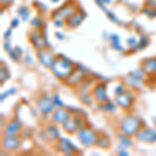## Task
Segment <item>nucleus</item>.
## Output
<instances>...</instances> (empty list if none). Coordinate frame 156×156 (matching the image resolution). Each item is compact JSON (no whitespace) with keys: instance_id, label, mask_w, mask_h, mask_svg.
Returning <instances> with one entry per match:
<instances>
[{"instance_id":"2eb2a0df","label":"nucleus","mask_w":156,"mask_h":156,"mask_svg":"<svg viewBox=\"0 0 156 156\" xmlns=\"http://www.w3.org/2000/svg\"><path fill=\"white\" fill-rule=\"evenodd\" d=\"M29 41L37 50L45 49V48H47V46H48L47 40L43 37V34L39 31V30H34V31H32L31 34H30Z\"/></svg>"},{"instance_id":"1a4fd4ad","label":"nucleus","mask_w":156,"mask_h":156,"mask_svg":"<svg viewBox=\"0 0 156 156\" xmlns=\"http://www.w3.org/2000/svg\"><path fill=\"white\" fill-rule=\"evenodd\" d=\"M77 12V9L74 4H65L62 7L57 9L53 12V18L54 19H69Z\"/></svg>"},{"instance_id":"412c9836","label":"nucleus","mask_w":156,"mask_h":156,"mask_svg":"<svg viewBox=\"0 0 156 156\" xmlns=\"http://www.w3.org/2000/svg\"><path fill=\"white\" fill-rule=\"evenodd\" d=\"M118 140H119V149L123 150V149H127V148H130L133 145L131 138H130L129 135H126L124 133H120V134L117 135Z\"/></svg>"},{"instance_id":"5701e85b","label":"nucleus","mask_w":156,"mask_h":156,"mask_svg":"<svg viewBox=\"0 0 156 156\" xmlns=\"http://www.w3.org/2000/svg\"><path fill=\"white\" fill-rule=\"evenodd\" d=\"M109 40H110V44H112V48L115 50H118V51H123L124 50V47L121 44V37L118 36V34H110L109 36Z\"/></svg>"},{"instance_id":"f3484780","label":"nucleus","mask_w":156,"mask_h":156,"mask_svg":"<svg viewBox=\"0 0 156 156\" xmlns=\"http://www.w3.org/2000/svg\"><path fill=\"white\" fill-rule=\"evenodd\" d=\"M71 115L69 110L64 107H57L52 112V121L54 124H62Z\"/></svg>"},{"instance_id":"79ce46f5","label":"nucleus","mask_w":156,"mask_h":156,"mask_svg":"<svg viewBox=\"0 0 156 156\" xmlns=\"http://www.w3.org/2000/svg\"><path fill=\"white\" fill-rule=\"evenodd\" d=\"M12 1H14V0H1V3L3 4V5H9Z\"/></svg>"},{"instance_id":"9d476101","label":"nucleus","mask_w":156,"mask_h":156,"mask_svg":"<svg viewBox=\"0 0 156 156\" xmlns=\"http://www.w3.org/2000/svg\"><path fill=\"white\" fill-rule=\"evenodd\" d=\"M93 98L98 102V103H105L109 101V98L106 93V85L103 82H99L94 87L93 89Z\"/></svg>"},{"instance_id":"a18cd8bd","label":"nucleus","mask_w":156,"mask_h":156,"mask_svg":"<svg viewBox=\"0 0 156 156\" xmlns=\"http://www.w3.org/2000/svg\"><path fill=\"white\" fill-rule=\"evenodd\" d=\"M51 2H54V3H58L59 0H51Z\"/></svg>"},{"instance_id":"b1692460","label":"nucleus","mask_w":156,"mask_h":156,"mask_svg":"<svg viewBox=\"0 0 156 156\" xmlns=\"http://www.w3.org/2000/svg\"><path fill=\"white\" fill-rule=\"evenodd\" d=\"M110 145V140L108 138L106 135H101V136H98V140L96 142V146L99 148H103V149H107Z\"/></svg>"},{"instance_id":"6e6552de","label":"nucleus","mask_w":156,"mask_h":156,"mask_svg":"<svg viewBox=\"0 0 156 156\" xmlns=\"http://www.w3.org/2000/svg\"><path fill=\"white\" fill-rule=\"evenodd\" d=\"M115 101L117 103L118 106H120L123 109H128L131 106L133 102V95L131 92H128V90H123L122 93L115 95Z\"/></svg>"},{"instance_id":"f704fd0d","label":"nucleus","mask_w":156,"mask_h":156,"mask_svg":"<svg viewBox=\"0 0 156 156\" xmlns=\"http://www.w3.org/2000/svg\"><path fill=\"white\" fill-rule=\"evenodd\" d=\"M53 24H54V26L55 27H62L64 26V20L62 19H54V21H53Z\"/></svg>"},{"instance_id":"ea45409f","label":"nucleus","mask_w":156,"mask_h":156,"mask_svg":"<svg viewBox=\"0 0 156 156\" xmlns=\"http://www.w3.org/2000/svg\"><path fill=\"white\" fill-rule=\"evenodd\" d=\"M124 89V87H123V84H118L117 87H115V95H118V94H120V93H122L123 90Z\"/></svg>"},{"instance_id":"72a5a7b5","label":"nucleus","mask_w":156,"mask_h":156,"mask_svg":"<svg viewBox=\"0 0 156 156\" xmlns=\"http://www.w3.org/2000/svg\"><path fill=\"white\" fill-rule=\"evenodd\" d=\"M126 42H127L128 46H129V48H131V47H133L134 45L137 44V40H136V37H130Z\"/></svg>"},{"instance_id":"6ab92c4d","label":"nucleus","mask_w":156,"mask_h":156,"mask_svg":"<svg viewBox=\"0 0 156 156\" xmlns=\"http://www.w3.org/2000/svg\"><path fill=\"white\" fill-rule=\"evenodd\" d=\"M85 18V14L84 12H76L73 16L70 17L69 19H68V26L72 27V28H75V27L79 26L80 24H81V22L83 21Z\"/></svg>"},{"instance_id":"4be33fe9","label":"nucleus","mask_w":156,"mask_h":156,"mask_svg":"<svg viewBox=\"0 0 156 156\" xmlns=\"http://www.w3.org/2000/svg\"><path fill=\"white\" fill-rule=\"evenodd\" d=\"M9 58H11L12 62H19V59L21 58V56L23 55V49L20 46H15L11 51L9 52Z\"/></svg>"},{"instance_id":"c03bdc74","label":"nucleus","mask_w":156,"mask_h":156,"mask_svg":"<svg viewBox=\"0 0 156 156\" xmlns=\"http://www.w3.org/2000/svg\"><path fill=\"white\" fill-rule=\"evenodd\" d=\"M101 2H103L104 4H108V3H110L112 2V0H100Z\"/></svg>"},{"instance_id":"2f4dec72","label":"nucleus","mask_w":156,"mask_h":156,"mask_svg":"<svg viewBox=\"0 0 156 156\" xmlns=\"http://www.w3.org/2000/svg\"><path fill=\"white\" fill-rule=\"evenodd\" d=\"M148 43H149V40H148V37L144 36V34H142V36L140 37V39H138V44H140V46L142 47V49H144L145 47H147Z\"/></svg>"},{"instance_id":"7ed1b4c3","label":"nucleus","mask_w":156,"mask_h":156,"mask_svg":"<svg viewBox=\"0 0 156 156\" xmlns=\"http://www.w3.org/2000/svg\"><path fill=\"white\" fill-rule=\"evenodd\" d=\"M77 138L79 143L83 147H92L96 145L98 140V134L94 129H90L87 127H81L76 132Z\"/></svg>"},{"instance_id":"a19ab883","label":"nucleus","mask_w":156,"mask_h":156,"mask_svg":"<svg viewBox=\"0 0 156 156\" xmlns=\"http://www.w3.org/2000/svg\"><path fill=\"white\" fill-rule=\"evenodd\" d=\"M118 154H119V155H122V156H127V155H129V153H128L127 151H125V149H123V150H120Z\"/></svg>"},{"instance_id":"9b49d317","label":"nucleus","mask_w":156,"mask_h":156,"mask_svg":"<svg viewBox=\"0 0 156 156\" xmlns=\"http://www.w3.org/2000/svg\"><path fill=\"white\" fill-rule=\"evenodd\" d=\"M37 58H39L40 62H41L43 66L48 68V69H51L52 65H53V62L55 60V56L50 50L46 48L39 49L37 51Z\"/></svg>"},{"instance_id":"a211bd4d","label":"nucleus","mask_w":156,"mask_h":156,"mask_svg":"<svg viewBox=\"0 0 156 156\" xmlns=\"http://www.w3.org/2000/svg\"><path fill=\"white\" fill-rule=\"evenodd\" d=\"M22 129V123L20 120H12L6 125L3 130L4 136H12V135H17L20 130Z\"/></svg>"},{"instance_id":"7c9ffc66","label":"nucleus","mask_w":156,"mask_h":156,"mask_svg":"<svg viewBox=\"0 0 156 156\" xmlns=\"http://www.w3.org/2000/svg\"><path fill=\"white\" fill-rule=\"evenodd\" d=\"M52 99H53V102H54V105L56 107H64L65 106V103L62 101V99H60V97L58 96L57 94L53 95V97H52Z\"/></svg>"},{"instance_id":"4468645a","label":"nucleus","mask_w":156,"mask_h":156,"mask_svg":"<svg viewBox=\"0 0 156 156\" xmlns=\"http://www.w3.org/2000/svg\"><path fill=\"white\" fill-rule=\"evenodd\" d=\"M145 71L144 70H138V71H132L126 76V82L130 87H138L144 82Z\"/></svg>"},{"instance_id":"cd10ccee","label":"nucleus","mask_w":156,"mask_h":156,"mask_svg":"<svg viewBox=\"0 0 156 156\" xmlns=\"http://www.w3.org/2000/svg\"><path fill=\"white\" fill-rule=\"evenodd\" d=\"M80 100L82 103H84L85 105H92L93 104V98L90 97V94L87 93H83V94L80 96Z\"/></svg>"},{"instance_id":"e433bc0d","label":"nucleus","mask_w":156,"mask_h":156,"mask_svg":"<svg viewBox=\"0 0 156 156\" xmlns=\"http://www.w3.org/2000/svg\"><path fill=\"white\" fill-rule=\"evenodd\" d=\"M12 27H9V28H7L6 31L4 32V34H3L4 39H5V40H9V37H12Z\"/></svg>"},{"instance_id":"423d86ee","label":"nucleus","mask_w":156,"mask_h":156,"mask_svg":"<svg viewBox=\"0 0 156 156\" xmlns=\"http://www.w3.org/2000/svg\"><path fill=\"white\" fill-rule=\"evenodd\" d=\"M137 140L145 144H153L156 143V129H152V128H143L140 129L136 134Z\"/></svg>"},{"instance_id":"dca6fc26","label":"nucleus","mask_w":156,"mask_h":156,"mask_svg":"<svg viewBox=\"0 0 156 156\" xmlns=\"http://www.w3.org/2000/svg\"><path fill=\"white\" fill-rule=\"evenodd\" d=\"M20 145H21V140L17 135L4 136L2 140V146L7 151H16L17 149H19Z\"/></svg>"},{"instance_id":"c756f323","label":"nucleus","mask_w":156,"mask_h":156,"mask_svg":"<svg viewBox=\"0 0 156 156\" xmlns=\"http://www.w3.org/2000/svg\"><path fill=\"white\" fill-rule=\"evenodd\" d=\"M30 25H31L34 28L37 29L43 25V20L41 18H39V17H36V18H34L30 21Z\"/></svg>"},{"instance_id":"473e14b6","label":"nucleus","mask_w":156,"mask_h":156,"mask_svg":"<svg viewBox=\"0 0 156 156\" xmlns=\"http://www.w3.org/2000/svg\"><path fill=\"white\" fill-rule=\"evenodd\" d=\"M143 12H144L145 15H147L148 17H150V18H155L156 17V9H143Z\"/></svg>"},{"instance_id":"20e7f679","label":"nucleus","mask_w":156,"mask_h":156,"mask_svg":"<svg viewBox=\"0 0 156 156\" xmlns=\"http://www.w3.org/2000/svg\"><path fill=\"white\" fill-rule=\"evenodd\" d=\"M62 127L65 132L69 133V134H73V133H76L80 128L83 126H82L79 117L71 115L64 123H62Z\"/></svg>"},{"instance_id":"f03ea898","label":"nucleus","mask_w":156,"mask_h":156,"mask_svg":"<svg viewBox=\"0 0 156 156\" xmlns=\"http://www.w3.org/2000/svg\"><path fill=\"white\" fill-rule=\"evenodd\" d=\"M142 121L134 115H126L120 122V130L122 133L133 136L140 131Z\"/></svg>"},{"instance_id":"a878e982","label":"nucleus","mask_w":156,"mask_h":156,"mask_svg":"<svg viewBox=\"0 0 156 156\" xmlns=\"http://www.w3.org/2000/svg\"><path fill=\"white\" fill-rule=\"evenodd\" d=\"M18 15L20 17H21V20L22 21H26L27 19L29 18V9L27 6L25 5H21L18 9Z\"/></svg>"},{"instance_id":"393cba45","label":"nucleus","mask_w":156,"mask_h":156,"mask_svg":"<svg viewBox=\"0 0 156 156\" xmlns=\"http://www.w3.org/2000/svg\"><path fill=\"white\" fill-rule=\"evenodd\" d=\"M99 107L101 108V109L105 110V112H115V109H117V105H115L114 102L110 101V100L105 103H100Z\"/></svg>"},{"instance_id":"ddd939ff","label":"nucleus","mask_w":156,"mask_h":156,"mask_svg":"<svg viewBox=\"0 0 156 156\" xmlns=\"http://www.w3.org/2000/svg\"><path fill=\"white\" fill-rule=\"evenodd\" d=\"M40 136L44 142H54V140H57L59 138V131L57 129V127L54 126V125H48L41 132Z\"/></svg>"},{"instance_id":"bb28decb","label":"nucleus","mask_w":156,"mask_h":156,"mask_svg":"<svg viewBox=\"0 0 156 156\" xmlns=\"http://www.w3.org/2000/svg\"><path fill=\"white\" fill-rule=\"evenodd\" d=\"M9 78V73L3 66H1L0 69V80H1V84H3V82H5L7 79Z\"/></svg>"},{"instance_id":"58836bf2","label":"nucleus","mask_w":156,"mask_h":156,"mask_svg":"<svg viewBox=\"0 0 156 156\" xmlns=\"http://www.w3.org/2000/svg\"><path fill=\"white\" fill-rule=\"evenodd\" d=\"M19 23H20V22H19V19H18V18L12 19V22H11V27H12V29L16 28V27L19 25Z\"/></svg>"},{"instance_id":"4c0bfd02","label":"nucleus","mask_w":156,"mask_h":156,"mask_svg":"<svg viewBox=\"0 0 156 156\" xmlns=\"http://www.w3.org/2000/svg\"><path fill=\"white\" fill-rule=\"evenodd\" d=\"M146 4H147L148 7L154 9V7H156V0H147V1H146Z\"/></svg>"},{"instance_id":"aec40b11","label":"nucleus","mask_w":156,"mask_h":156,"mask_svg":"<svg viewBox=\"0 0 156 156\" xmlns=\"http://www.w3.org/2000/svg\"><path fill=\"white\" fill-rule=\"evenodd\" d=\"M143 70L147 74H153L156 73V58L150 57L143 62Z\"/></svg>"},{"instance_id":"f257e3e1","label":"nucleus","mask_w":156,"mask_h":156,"mask_svg":"<svg viewBox=\"0 0 156 156\" xmlns=\"http://www.w3.org/2000/svg\"><path fill=\"white\" fill-rule=\"evenodd\" d=\"M51 70L53 74L57 78L62 80H66L69 75L71 74L74 70L73 64L71 60H69L66 57H55V60L51 67Z\"/></svg>"},{"instance_id":"c85d7f7f","label":"nucleus","mask_w":156,"mask_h":156,"mask_svg":"<svg viewBox=\"0 0 156 156\" xmlns=\"http://www.w3.org/2000/svg\"><path fill=\"white\" fill-rule=\"evenodd\" d=\"M15 93H16V87H11V89L7 90L6 92L2 93V94H1V97H0V101L3 102L7 97L11 96V95H14Z\"/></svg>"},{"instance_id":"f8f14e48","label":"nucleus","mask_w":156,"mask_h":156,"mask_svg":"<svg viewBox=\"0 0 156 156\" xmlns=\"http://www.w3.org/2000/svg\"><path fill=\"white\" fill-rule=\"evenodd\" d=\"M56 147L59 152L65 155H72L75 151H77V148L75 147L71 140H69L68 138L65 137H59L57 140Z\"/></svg>"},{"instance_id":"c9c22d12","label":"nucleus","mask_w":156,"mask_h":156,"mask_svg":"<svg viewBox=\"0 0 156 156\" xmlns=\"http://www.w3.org/2000/svg\"><path fill=\"white\" fill-rule=\"evenodd\" d=\"M3 47H4V50H5V51H7V52H9L12 49V44H11V42H9V40H6V41L4 42Z\"/></svg>"},{"instance_id":"0eeeda50","label":"nucleus","mask_w":156,"mask_h":156,"mask_svg":"<svg viewBox=\"0 0 156 156\" xmlns=\"http://www.w3.org/2000/svg\"><path fill=\"white\" fill-rule=\"evenodd\" d=\"M87 71H85V69L83 67H78L77 69H74L73 70V72L69 75V77L66 79L67 84L72 85V87H75V85L81 83V81L83 80L84 76L87 74Z\"/></svg>"},{"instance_id":"37998d69","label":"nucleus","mask_w":156,"mask_h":156,"mask_svg":"<svg viewBox=\"0 0 156 156\" xmlns=\"http://www.w3.org/2000/svg\"><path fill=\"white\" fill-rule=\"evenodd\" d=\"M56 37H58V39L59 40H62V39H64V34H59V32H56Z\"/></svg>"},{"instance_id":"39448f33","label":"nucleus","mask_w":156,"mask_h":156,"mask_svg":"<svg viewBox=\"0 0 156 156\" xmlns=\"http://www.w3.org/2000/svg\"><path fill=\"white\" fill-rule=\"evenodd\" d=\"M37 107L42 115H47L53 112L55 105H54V102L52 98H50L48 96H42L37 99Z\"/></svg>"},{"instance_id":"49530a36","label":"nucleus","mask_w":156,"mask_h":156,"mask_svg":"<svg viewBox=\"0 0 156 156\" xmlns=\"http://www.w3.org/2000/svg\"><path fill=\"white\" fill-rule=\"evenodd\" d=\"M153 120H154V124H155V126H156V117L154 118V119H153Z\"/></svg>"}]
</instances>
